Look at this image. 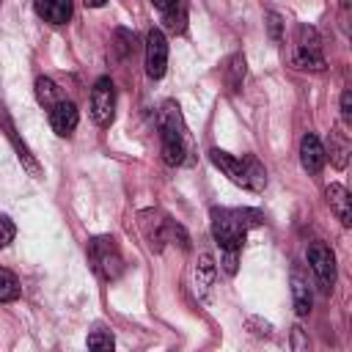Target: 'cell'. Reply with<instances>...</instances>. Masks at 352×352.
I'll list each match as a JSON object with an SVG mask.
<instances>
[{
    "instance_id": "cell-3",
    "label": "cell",
    "mask_w": 352,
    "mask_h": 352,
    "mask_svg": "<svg viewBox=\"0 0 352 352\" xmlns=\"http://www.w3.org/2000/svg\"><path fill=\"white\" fill-rule=\"evenodd\" d=\"M160 138H162V160L168 165H182L190 154V135L176 102H165L160 110Z\"/></svg>"
},
{
    "instance_id": "cell-22",
    "label": "cell",
    "mask_w": 352,
    "mask_h": 352,
    "mask_svg": "<svg viewBox=\"0 0 352 352\" xmlns=\"http://www.w3.org/2000/svg\"><path fill=\"white\" fill-rule=\"evenodd\" d=\"M14 236H16V226L11 223V217H8V214H0V248L11 245V242H14Z\"/></svg>"
},
{
    "instance_id": "cell-16",
    "label": "cell",
    "mask_w": 352,
    "mask_h": 352,
    "mask_svg": "<svg viewBox=\"0 0 352 352\" xmlns=\"http://www.w3.org/2000/svg\"><path fill=\"white\" fill-rule=\"evenodd\" d=\"M242 80H245V58L239 52H234L223 63V82H226L228 91H239Z\"/></svg>"
},
{
    "instance_id": "cell-15",
    "label": "cell",
    "mask_w": 352,
    "mask_h": 352,
    "mask_svg": "<svg viewBox=\"0 0 352 352\" xmlns=\"http://www.w3.org/2000/svg\"><path fill=\"white\" fill-rule=\"evenodd\" d=\"M292 302H294V314L297 316H308L311 314V286H308L305 275L297 267L292 270Z\"/></svg>"
},
{
    "instance_id": "cell-14",
    "label": "cell",
    "mask_w": 352,
    "mask_h": 352,
    "mask_svg": "<svg viewBox=\"0 0 352 352\" xmlns=\"http://www.w3.org/2000/svg\"><path fill=\"white\" fill-rule=\"evenodd\" d=\"M72 0H36V14L50 25H66L72 19Z\"/></svg>"
},
{
    "instance_id": "cell-23",
    "label": "cell",
    "mask_w": 352,
    "mask_h": 352,
    "mask_svg": "<svg viewBox=\"0 0 352 352\" xmlns=\"http://www.w3.org/2000/svg\"><path fill=\"white\" fill-rule=\"evenodd\" d=\"M267 30H270V38L272 41H280V36H283V19H280V14H275V11L267 14Z\"/></svg>"
},
{
    "instance_id": "cell-2",
    "label": "cell",
    "mask_w": 352,
    "mask_h": 352,
    "mask_svg": "<svg viewBox=\"0 0 352 352\" xmlns=\"http://www.w3.org/2000/svg\"><path fill=\"white\" fill-rule=\"evenodd\" d=\"M209 160L214 168H220L234 184L250 190V192H261L267 187V170L264 165L253 157V154H245V157H234L228 151H220V148H212L209 151Z\"/></svg>"
},
{
    "instance_id": "cell-7",
    "label": "cell",
    "mask_w": 352,
    "mask_h": 352,
    "mask_svg": "<svg viewBox=\"0 0 352 352\" xmlns=\"http://www.w3.org/2000/svg\"><path fill=\"white\" fill-rule=\"evenodd\" d=\"M305 256H308V264H311L322 292H330L333 283H336V256H333V250L324 242H311Z\"/></svg>"
},
{
    "instance_id": "cell-20",
    "label": "cell",
    "mask_w": 352,
    "mask_h": 352,
    "mask_svg": "<svg viewBox=\"0 0 352 352\" xmlns=\"http://www.w3.org/2000/svg\"><path fill=\"white\" fill-rule=\"evenodd\" d=\"M116 50H118V58L132 55V50H135V33H129V30H116Z\"/></svg>"
},
{
    "instance_id": "cell-19",
    "label": "cell",
    "mask_w": 352,
    "mask_h": 352,
    "mask_svg": "<svg viewBox=\"0 0 352 352\" xmlns=\"http://www.w3.org/2000/svg\"><path fill=\"white\" fill-rule=\"evenodd\" d=\"M19 278L11 272V270H6V267H0V302H14L16 297H19Z\"/></svg>"
},
{
    "instance_id": "cell-13",
    "label": "cell",
    "mask_w": 352,
    "mask_h": 352,
    "mask_svg": "<svg viewBox=\"0 0 352 352\" xmlns=\"http://www.w3.org/2000/svg\"><path fill=\"white\" fill-rule=\"evenodd\" d=\"M324 198H327L333 214L341 220V226H352V198H349L346 187L344 184H330L324 190Z\"/></svg>"
},
{
    "instance_id": "cell-12",
    "label": "cell",
    "mask_w": 352,
    "mask_h": 352,
    "mask_svg": "<svg viewBox=\"0 0 352 352\" xmlns=\"http://www.w3.org/2000/svg\"><path fill=\"white\" fill-rule=\"evenodd\" d=\"M214 278H217V264H214L212 253H201L195 258V267H192V289L201 300L209 297V292L214 286Z\"/></svg>"
},
{
    "instance_id": "cell-9",
    "label": "cell",
    "mask_w": 352,
    "mask_h": 352,
    "mask_svg": "<svg viewBox=\"0 0 352 352\" xmlns=\"http://www.w3.org/2000/svg\"><path fill=\"white\" fill-rule=\"evenodd\" d=\"M0 129H3V135L11 140V146H14V151H16V157H19V162L33 173V176H41V168H38V160L30 154V148H28V143L19 138V132H16V126H14V121H11V116H8V110L0 104Z\"/></svg>"
},
{
    "instance_id": "cell-10",
    "label": "cell",
    "mask_w": 352,
    "mask_h": 352,
    "mask_svg": "<svg viewBox=\"0 0 352 352\" xmlns=\"http://www.w3.org/2000/svg\"><path fill=\"white\" fill-rule=\"evenodd\" d=\"M47 118H50V126L55 129V135L69 138V135L77 129L80 113H77V104H74L72 99H60V102H55V104L47 110Z\"/></svg>"
},
{
    "instance_id": "cell-17",
    "label": "cell",
    "mask_w": 352,
    "mask_h": 352,
    "mask_svg": "<svg viewBox=\"0 0 352 352\" xmlns=\"http://www.w3.org/2000/svg\"><path fill=\"white\" fill-rule=\"evenodd\" d=\"M36 99H38V104H41L44 110H50L55 102L63 99V94H60V88H58L55 80H50V77H38V80H36Z\"/></svg>"
},
{
    "instance_id": "cell-8",
    "label": "cell",
    "mask_w": 352,
    "mask_h": 352,
    "mask_svg": "<svg viewBox=\"0 0 352 352\" xmlns=\"http://www.w3.org/2000/svg\"><path fill=\"white\" fill-rule=\"evenodd\" d=\"M168 69V38L162 30H148L146 36V74L151 80H160Z\"/></svg>"
},
{
    "instance_id": "cell-11",
    "label": "cell",
    "mask_w": 352,
    "mask_h": 352,
    "mask_svg": "<svg viewBox=\"0 0 352 352\" xmlns=\"http://www.w3.org/2000/svg\"><path fill=\"white\" fill-rule=\"evenodd\" d=\"M300 162L308 173H319L327 162V148L322 146V140L314 132H305L300 140Z\"/></svg>"
},
{
    "instance_id": "cell-5",
    "label": "cell",
    "mask_w": 352,
    "mask_h": 352,
    "mask_svg": "<svg viewBox=\"0 0 352 352\" xmlns=\"http://www.w3.org/2000/svg\"><path fill=\"white\" fill-rule=\"evenodd\" d=\"M294 63L305 72H322L324 69V52H322V36L311 25H297L294 30Z\"/></svg>"
},
{
    "instance_id": "cell-18",
    "label": "cell",
    "mask_w": 352,
    "mask_h": 352,
    "mask_svg": "<svg viewBox=\"0 0 352 352\" xmlns=\"http://www.w3.org/2000/svg\"><path fill=\"white\" fill-rule=\"evenodd\" d=\"M349 160V140H346V132L341 129H333L330 132V162L336 168H344Z\"/></svg>"
},
{
    "instance_id": "cell-1",
    "label": "cell",
    "mask_w": 352,
    "mask_h": 352,
    "mask_svg": "<svg viewBox=\"0 0 352 352\" xmlns=\"http://www.w3.org/2000/svg\"><path fill=\"white\" fill-rule=\"evenodd\" d=\"M261 223H264V214L258 209H223V206H214L209 212L212 236H214L220 253H239L248 231L261 226Z\"/></svg>"
},
{
    "instance_id": "cell-26",
    "label": "cell",
    "mask_w": 352,
    "mask_h": 352,
    "mask_svg": "<svg viewBox=\"0 0 352 352\" xmlns=\"http://www.w3.org/2000/svg\"><path fill=\"white\" fill-rule=\"evenodd\" d=\"M82 3H85L88 8H102V6L107 3V0H82Z\"/></svg>"
},
{
    "instance_id": "cell-6",
    "label": "cell",
    "mask_w": 352,
    "mask_h": 352,
    "mask_svg": "<svg viewBox=\"0 0 352 352\" xmlns=\"http://www.w3.org/2000/svg\"><path fill=\"white\" fill-rule=\"evenodd\" d=\"M116 116V85L110 77H99L91 88V118L96 126H110Z\"/></svg>"
},
{
    "instance_id": "cell-4",
    "label": "cell",
    "mask_w": 352,
    "mask_h": 352,
    "mask_svg": "<svg viewBox=\"0 0 352 352\" xmlns=\"http://www.w3.org/2000/svg\"><path fill=\"white\" fill-rule=\"evenodd\" d=\"M88 261H91V270L102 278V280H116L121 272H124V256H121V248L113 236H91L88 239Z\"/></svg>"
},
{
    "instance_id": "cell-25",
    "label": "cell",
    "mask_w": 352,
    "mask_h": 352,
    "mask_svg": "<svg viewBox=\"0 0 352 352\" xmlns=\"http://www.w3.org/2000/svg\"><path fill=\"white\" fill-rule=\"evenodd\" d=\"M176 3H179V0H151V6H154V8H160L162 14H165V11H170Z\"/></svg>"
},
{
    "instance_id": "cell-21",
    "label": "cell",
    "mask_w": 352,
    "mask_h": 352,
    "mask_svg": "<svg viewBox=\"0 0 352 352\" xmlns=\"http://www.w3.org/2000/svg\"><path fill=\"white\" fill-rule=\"evenodd\" d=\"M113 346H116V341H113V336H110V333L96 330V333H91V336H88V349H94V352L113 349Z\"/></svg>"
},
{
    "instance_id": "cell-24",
    "label": "cell",
    "mask_w": 352,
    "mask_h": 352,
    "mask_svg": "<svg viewBox=\"0 0 352 352\" xmlns=\"http://www.w3.org/2000/svg\"><path fill=\"white\" fill-rule=\"evenodd\" d=\"M341 118L344 124H352V94L349 91L341 94Z\"/></svg>"
}]
</instances>
